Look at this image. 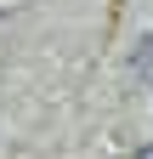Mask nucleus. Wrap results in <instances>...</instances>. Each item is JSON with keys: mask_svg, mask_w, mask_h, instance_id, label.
<instances>
[{"mask_svg": "<svg viewBox=\"0 0 153 159\" xmlns=\"http://www.w3.org/2000/svg\"><path fill=\"white\" fill-rule=\"evenodd\" d=\"M136 159H153V142H147V148H142V153H136Z\"/></svg>", "mask_w": 153, "mask_h": 159, "instance_id": "f03ea898", "label": "nucleus"}, {"mask_svg": "<svg viewBox=\"0 0 153 159\" xmlns=\"http://www.w3.org/2000/svg\"><path fill=\"white\" fill-rule=\"evenodd\" d=\"M136 68H142V74H147V80H153V34H147V40H142V51H136Z\"/></svg>", "mask_w": 153, "mask_h": 159, "instance_id": "f257e3e1", "label": "nucleus"}]
</instances>
